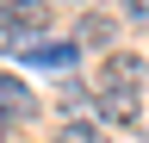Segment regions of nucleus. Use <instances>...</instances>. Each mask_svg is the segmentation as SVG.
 I'll list each match as a JSON object with an SVG mask.
<instances>
[{
  "label": "nucleus",
  "mask_w": 149,
  "mask_h": 143,
  "mask_svg": "<svg viewBox=\"0 0 149 143\" xmlns=\"http://www.w3.org/2000/svg\"><path fill=\"white\" fill-rule=\"evenodd\" d=\"M37 112V93L19 75H0V118H31Z\"/></svg>",
  "instance_id": "f03ea898"
},
{
  "label": "nucleus",
  "mask_w": 149,
  "mask_h": 143,
  "mask_svg": "<svg viewBox=\"0 0 149 143\" xmlns=\"http://www.w3.org/2000/svg\"><path fill=\"white\" fill-rule=\"evenodd\" d=\"M100 81H106V87H137V81H143V62H137V56H112Z\"/></svg>",
  "instance_id": "20e7f679"
},
{
  "label": "nucleus",
  "mask_w": 149,
  "mask_h": 143,
  "mask_svg": "<svg viewBox=\"0 0 149 143\" xmlns=\"http://www.w3.org/2000/svg\"><path fill=\"white\" fill-rule=\"evenodd\" d=\"M0 6H6V0H0Z\"/></svg>",
  "instance_id": "6e6552de"
},
{
  "label": "nucleus",
  "mask_w": 149,
  "mask_h": 143,
  "mask_svg": "<svg viewBox=\"0 0 149 143\" xmlns=\"http://www.w3.org/2000/svg\"><path fill=\"white\" fill-rule=\"evenodd\" d=\"M56 143H106V137H100V131H93V124H87V118H68V124H62V131H56Z\"/></svg>",
  "instance_id": "423d86ee"
},
{
  "label": "nucleus",
  "mask_w": 149,
  "mask_h": 143,
  "mask_svg": "<svg viewBox=\"0 0 149 143\" xmlns=\"http://www.w3.org/2000/svg\"><path fill=\"white\" fill-rule=\"evenodd\" d=\"M25 56L44 62V68H68V62H81V56H74V44H31Z\"/></svg>",
  "instance_id": "39448f33"
},
{
  "label": "nucleus",
  "mask_w": 149,
  "mask_h": 143,
  "mask_svg": "<svg viewBox=\"0 0 149 143\" xmlns=\"http://www.w3.org/2000/svg\"><path fill=\"white\" fill-rule=\"evenodd\" d=\"M100 112L112 124H137V87H106V93H100Z\"/></svg>",
  "instance_id": "7ed1b4c3"
},
{
  "label": "nucleus",
  "mask_w": 149,
  "mask_h": 143,
  "mask_svg": "<svg viewBox=\"0 0 149 143\" xmlns=\"http://www.w3.org/2000/svg\"><path fill=\"white\" fill-rule=\"evenodd\" d=\"M0 13H6V19H0V38H6V44H25V50L44 38V25H50V13L37 6V0H6Z\"/></svg>",
  "instance_id": "f257e3e1"
},
{
  "label": "nucleus",
  "mask_w": 149,
  "mask_h": 143,
  "mask_svg": "<svg viewBox=\"0 0 149 143\" xmlns=\"http://www.w3.org/2000/svg\"><path fill=\"white\" fill-rule=\"evenodd\" d=\"M62 112H68V118H87V112H93V100L81 93V87H68V93H62Z\"/></svg>",
  "instance_id": "0eeeda50"
}]
</instances>
